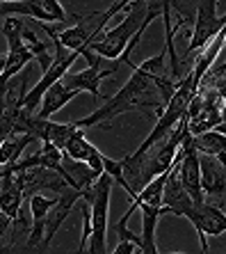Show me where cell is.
I'll use <instances>...</instances> for the list:
<instances>
[{
    "instance_id": "14",
    "label": "cell",
    "mask_w": 226,
    "mask_h": 254,
    "mask_svg": "<svg viewBox=\"0 0 226 254\" xmlns=\"http://www.w3.org/2000/svg\"><path fill=\"white\" fill-rule=\"evenodd\" d=\"M64 154L69 156V158H73V160H80V163H90V160L98 154V149H96L94 144L85 137V130L76 126L73 135L69 137V142H66Z\"/></svg>"
},
{
    "instance_id": "3",
    "label": "cell",
    "mask_w": 226,
    "mask_h": 254,
    "mask_svg": "<svg viewBox=\"0 0 226 254\" xmlns=\"http://www.w3.org/2000/svg\"><path fill=\"white\" fill-rule=\"evenodd\" d=\"M114 179L103 172L101 177L94 181L83 199L90 201L91 208V238H90V252L91 254H105L107 252V213H110V195H112Z\"/></svg>"
},
{
    "instance_id": "6",
    "label": "cell",
    "mask_w": 226,
    "mask_h": 254,
    "mask_svg": "<svg viewBox=\"0 0 226 254\" xmlns=\"http://www.w3.org/2000/svg\"><path fill=\"white\" fill-rule=\"evenodd\" d=\"M83 197V190L80 188H73V186H66L62 192H57L55 197V204L50 206L46 215V222H44V241H42V248L48 250L50 243H53L55 234L60 231L62 222L69 218V213L73 211V206L78 204V199Z\"/></svg>"
},
{
    "instance_id": "7",
    "label": "cell",
    "mask_w": 226,
    "mask_h": 254,
    "mask_svg": "<svg viewBox=\"0 0 226 254\" xmlns=\"http://www.w3.org/2000/svg\"><path fill=\"white\" fill-rule=\"evenodd\" d=\"M101 62H96V64H87L83 71H71L69 69L64 73V78H62V83H64L66 87L76 89V92H90L94 99L96 96H101V83L105 80V78H110V76L117 73V64L103 69Z\"/></svg>"
},
{
    "instance_id": "10",
    "label": "cell",
    "mask_w": 226,
    "mask_h": 254,
    "mask_svg": "<svg viewBox=\"0 0 226 254\" xmlns=\"http://www.w3.org/2000/svg\"><path fill=\"white\" fill-rule=\"evenodd\" d=\"M5 170V177L0 179V208L12 218V222L16 225V231H14V241H16L18 231H21V227L25 229V225L21 222V204H23V190H21V186L16 184V179H14V172L7 170V167H2Z\"/></svg>"
},
{
    "instance_id": "1",
    "label": "cell",
    "mask_w": 226,
    "mask_h": 254,
    "mask_svg": "<svg viewBox=\"0 0 226 254\" xmlns=\"http://www.w3.org/2000/svg\"><path fill=\"white\" fill-rule=\"evenodd\" d=\"M165 60L167 51H160L153 58L144 60L142 64H135L133 76L117 94L105 99V103L98 110H94L85 119H78L73 124L78 128L107 126L114 117L131 113V110H146V113H155V117H158L179 87V83L167 73Z\"/></svg>"
},
{
    "instance_id": "15",
    "label": "cell",
    "mask_w": 226,
    "mask_h": 254,
    "mask_svg": "<svg viewBox=\"0 0 226 254\" xmlns=\"http://www.w3.org/2000/svg\"><path fill=\"white\" fill-rule=\"evenodd\" d=\"M167 177H169V170L158 174L155 179H151L149 184L144 186L133 199V206L137 208V204H151V206H160L162 208V195H165V184H167Z\"/></svg>"
},
{
    "instance_id": "9",
    "label": "cell",
    "mask_w": 226,
    "mask_h": 254,
    "mask_svg": "<svg viewBox=\"0 0 226 254\" xmlns=\"http://www.w3.org/2000/svg\"><path fill=\"white\" fill-rule=\"evenodd\" d=\"M199 163H201V188L203 192L210 197L213 204H220L226 195V170L222 165L217 156H206L199 154Z\"/></svg>"
},
{
    "instance_id": "22",
    "label": "cell",
    "mask_w": 226,
    "mask_h": 254,
    "mask_svg": "<svg viewBox=\"0 0 226 254\" xmlns=\"http://www.w3.org/2000/svg\"><path fill=\"white\" fill-rule=\"evenodd\" d=\"M0 2H5V0H0Z\"/></svg>"
},
{
    "instance_id": "16",
    "label": "cell",
    "mask_w": 226,
    "mask_h": 254,
    "mask_svg": "<svg viewBox=\"0 0 226 254\" xmlns=\"http://www.w3.org/2000/svg\"><path fill=\"white\" fill-rule=\"evenodd\" d=\"M192 142H194L196 151H199V154H206V156H217L220 151L226 149V135L220 133L217 128L199 133V135H192Z\"/></svg>"
},
{
    "instance_id": "11",
    "label": "cell",
    "mask_w": 226,
    "mask_h": 254,
    "mask_svg": "<svg viewBox=\"0 0 226 254\" xmlns=\"http://www.w3.org/2000/svg\"><path fill=\"white\" fill-rule=\"evenodd\" d=\"M76 94H78L76 89L66 87L62 80H57V83L50 85V87L46 89V94L42 96V103H39V108H37V115L44 117V119H50L57 110H62V108H64Z\"/></svg>"
},
{
    "instance_id": "8",
    "label": "cell",
    "mask_w": 226,
    "mask_h": 254,
    "mask_svg": "<svg viewBox=\"0 0 226 254\" xmlns=\"http://www.w3.org/2000/svg\"><path fill=\"white\" fill-rule=\"evenodd\" d=\"M192 206H194V199H192L190 192L181 184L179 165L174 160L172 170H169V177H167V184H165V195H162V213L187 218V213L192 211Z\"/></svg>"
},
{
    "instance_id": "2",
    "label": "cell",
    "mask_w": 226,
    "mask_h": 254,
    "mask_svg": "<svg viewBox=\"0 0 226 254\" xmlns=\"http://www.w3.org/2000/svg\"><path fill=\"white\" fill-rule=\"evenodd\" d=\"M144 16H146V2L144 0H135L126 7V16L121 18L119 25H114L112 30L101 32V37L91 44V51L96 55H101L105 60H114L121 62V55L126 53V48L131 44V39L137 35V30L142 28Z\"/></svg>"
},
{
    "instance_id": "5",
    "label": "cell",
    "mask_w": 226,
    "mask_h": 254,
    "mask_svg": "<svg viewBox=\"0 0 226 254\" xmlns=\"http://www.w3.org/2000/svg\"><path fill=\"white\" fill-rule=\"evenodd\" d=\"M190 225L196 229V236L201 243V252H208V238L206 236H220L226 231V213L213 201H201L194 204L187 213Z\"/></svg>"
},
{
    "instance_id": "21",
    "label": "cell",
    "mask_w": 226,
    "mask_h": 254,
    "mask_svg": "<svg viewBox=\"0 0 226 254\" xmlns=\"http://www.w3.org/2000/svg\"><path fill=\"white\" fill-rule=\"evenodd\" d=\"M217 206H220V208H222V211H224V213H226V195H224V199H222V201H220V204H217Z\"/></svg>"
},
{
    "instance_id": "19",
    "label": "cell",
    "mask_w": 226,
    "mask_h": 254,
    "mask_svg": "<svg viewBox=\"0 0 226 254\" xmlns=\"http://www.w3.org/2000/svg\"><path fill=\"white\" fill-rule=\"evenodd\" d=\"M9 227H12V218H9V215L0 208V238L5 236V231L9 229Z\"/></svg>"
},
{
    "instance_id": "4",
    "label": "cell",
    "mask_w": 226,
    "mask_h": 254,
    "mask_svg": "<svg viewBox=\"0 0 226 254\" xmlns=\"http://www.w3.org/2000/svg\"><path fill=\"white\" fill-rule=\"evenodd\" d=\"M0 16H23L42 23H66L76 16H69L60 0H5L0 2Z\"/></svg>"
},
{
    "instance_id": "18",
    "label": "cell",
    "mask_w": 226,
    "mask_h": 254,
    "mask_svg": "<svg viewBox=\"0 0 226 254\" xmlns=\"http://www.w3.org/2000/svg\"><path fill=\"white\" fill-rule=\"evenodd\" d=\"M114 254H144L142 245L135 241H119L114 245Z\"/></svg>"
},
{
    "instance_id": "12",
    "label": "cell",
    "mask_w": 226,
    "mask_h": 254,
    "mask_svg": "<svg viewBox=\"0 0 226 254\" xmlns=\"http://www.w3.org/2000/svg\"><path fill=\"white\" fill-rule=\"evenodd\" d=\"M55 204V199H48L42 192H35L30 197V213H32V231L30 238H28V248H37L42 245L44 241V222H46V215L50 211V206Z\"/></svg>"
},
{
    "instance_id": "13",
    "label": "cell",
    "mask_w": 226,
    "mask_h": 254,
    "mask_svg": "<svg viewBox=\"0 0 226 254\" xmlns=\"http://www.w3.org/2000/svg\"><path fill=\"white\" fill-rule=\"evenodd\" d=\"M137 208L142 211V252L144 254H158V245H155V227H158V218L162 215L160 206H151V204H137Z\"/></svg>"
},
{
    "instance_id": "17",
    "label": "cell",
    "mask_w": 226,
    "mask_h": 254,
    "mask_svg": "<svg viewBox=\"0 0 226 254\" xmlns=\"http://www.w3.org/2000/svg\"><path fill=\"white\" fill-rule=\"evenodd\" d=\"M2 35L7 39V51L23 46V18L16 16H7L5 25H2Z\"/></svg>"
},
{
    "instance_id": "20",
    "label": "cell",
    "mask_w": 226,
    "mask_h": 254,
    "mask_svg": "<svg viewBox=\"0 0 226 254\" xmlns=\"http://www.w3.org/2000/svg\"><path fill=\"white\" fill-rule=\"evenodd\" d=\"M5 62H7V55H0V73L5 71Z\"/></svg>"
}]
</instances>
